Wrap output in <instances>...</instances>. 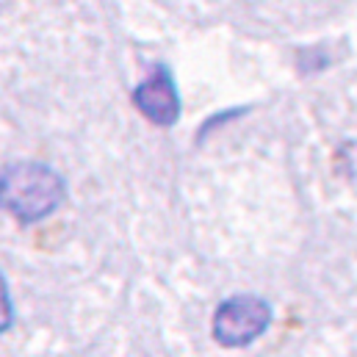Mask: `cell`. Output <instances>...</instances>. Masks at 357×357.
Instances as JSON below:
<instances>
[{"label":"cell","mask_w":357,"mask_h":357,"mask_svg":"<svg viewBox=\"0 0 357 357\" xmlns=\"http://www.w3.org/2000/svg\"><path fill=\"white\" fill-rule=\"evenodd\" d=\"M133 102L150 122L164 128L175 125L180 116V97L167 70H155L142 86H136Z\"/></svg>","instance_id":"cell-3"},{"label":"cell","mask_w":357,"mask_h":357,"mask_svg":"<svg viewBox=\"0 0 357 357\" xmlns=\"http://www.w3.org/2000/svg\"><path fill=\"white\" fill-rule=\"evenodd\" d=\"M64 202V180L36 161L11 164L0 175V208L20 222H39Z\"/></svg>","instance_id":"cell-1"},{"label":"cell","mask_w":357,"mask_h":357,"mask_svg":"<svg viewBox=\"0 0 357 357\" xmlns=\"http://www.w3.org/2000/svg\"><path fill=\"white\" fill-rule=\"evenodd\" d=\"M271 321V307L266 299L252 294H238L219 305L213 316V338L219 347L238 349L264 335Z\"/></svg>","instance_id":"cell-2"}]
</instances>
